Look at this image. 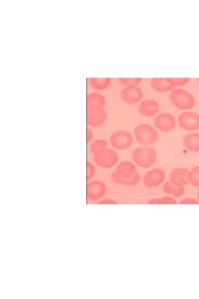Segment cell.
Returning a JSON list of instances; mask_svg holds the SVG:
<instances>
[{"mask_svg":"<svg viewBox=\"0 0 199 299\" xmlns=\"http://www.w3.org/2000/svg\"><path fill=\"white\" fill-rule=\"evenodd\" d=\"M105 184L99 181L89 183L87 186V197L89 200L94 201L102 197L106 193Z\"/></svg>","mask_w":199,"mask_h":299,"instance_id":"8fae6325","label":"cell"},{"mask_svg":"<svg viewBox=\"0 0 199 299\" xmlns=\"http://www.w3.org/2000/svg\"><path fill=\"white\" fill-rule=\"evenodd\" d=\"M163 191L176 197H180L183 195L185 188L183 186H177L171 182H168L163 186Z\"/></svg>","mask_w":199,"mask_h":299,"instance_id":"ac0fdd59","label":"cell"},{"mask_svg":"<svg viewBox=\"0 0 199 299\" xmlns=\"http://www.w3.org/2000/svg\"><path fill=\"white\" fill-rule=\"evenodd\" d=\"M119 82L126 87L129 86H136L141 83L142 78H117Z\"/></svg>","mask_w":199,"mask_h":299,"instance_id":"603a6c76","label":"cell"},{"mask_svg":"<svg viewBox=\"0 0 199 299\" xmlns=\"http://www.w3.org/2000/svg\"><path fill=\"white\" fill-rule=\"evenodd\" d=\"M111 180L113 182L117 184L128 186V187H133V186H135L139 183L140 176L137 172L132 178L126 179H121L114 173L111 175Z\"/></svg>","mask_w":199,"mask_h":299,"instance_id":"d6986e66","label":"cell"},{"mask_svg":"<svg viewBox=\"0 0 199 299\" xmlns=\"http://www.w3.org/2000/svg\"><path fill=\"white\" fill-rule=\"evenodd\" d=\"M117 203L111 199H105L99 202V204H116Z\"/></svg>","mask_w":199,"mask_h":299,"instance_id":"f1b7e54d","label":"cell"},{"mask_svg":"<svg viewBox=\"0 0 199 299\" xmlns=\"http://www.w3.org/2000/svg\"><path fill=\"white\" fill-rule=\"evenodd\" d=\"M167 81L170 85L174 86H183L186 85L189 81L190 78H166Z\"/></svg>","mask_w":199,"mask_h":299,"instance_id":"d4e9b609","label":"cell"},{"mask_svg":"<svg viewBox=\"0 0 199 299\" xmlns=\"http://www.w3.org/2000/svg\"><path fill=\"white\" fill-rule=\"evenodd\" d=\"M154 124L162 132L168 133L174 129L176 121L174 117L169 113L161 112L154 120Z\"/></svg>","mask_w":199,"mask_h":299,"instance_id":"9c48e42d","label":"cell"},{"mask_svg":"<svg viewBox=\"0 0 199 299\" xmlns=\"http://www.w3.org/2000/svg\"><path fill=\"white\" fill-rule=\"evenodd\" d=\"M171 104L181 111L190 110L196 104V99L187 90L179 89L173 90L169 95Z\"/></svg>","mask_w":199,"mask_h":299,"instance_id":"7a4b0ae2","label":"cell"},{"mask_svg":"<svg viewBox=\"0 0 199 299\" xmlns=\"http://www.w3.org/2000/svg\"><path fill=\"white\" fill-rule=\"evenodd\" d=\"M183 146L189 151L199 152V134L196 132L184 136Z\"/></svg>","mask_w":199,"mask_h":299,"instance_id":"9a60e30c","label":"cell"},{"mask_svg":"<svg viewBox=\"0 0 199 299\" xmlns=\"http://www.w3.org/2000/svg\"><path fill=\"white\" fill-rule=\"evenodd\" d=\"M189 184L193 187H199V166L194 167L189 171Z\"/></svg>","mask_w":199,"mask_h":299,"instance_id":"7402d4cb","label":"cell"},{"mask_svg":"<svg viewBox=\"0 0 199 299\" xmlns=\"http://www.w3.org/2000/svg\"><path fill=\"white\" fill-rule=\"evenodd\" d=\"M90 87L96 90L106 89L111 84L110 78H89L88 79Z\"/></svg>","mask_w":199,"mask_h":299,"instance_id":"e0dca14e","label":"cell"},{"mask_svg":"<svg viewBox=\"0 0 199 299\" xmlns=\"http://www.w3.org/2000/svg\"><path fill=\"white\" fill-rule=\"evenodd\" d=\"M165 178V171L156 167L147 172L143 177V183L147 187H156L164 183Z\"/></svg>","mask_w":199,"mask_h":299,"instance_id":"ba28073f","label":"cell"},{"mask_svg":"<svg viewBox=\"0 0 199 299\" xmlns=\"http://www.w3.org/2000/svg\"><path fill=\"white\" fill-rule=\"evenodd\" d=\"M160 106L156 101L152 99L144 100L138 106L140 114L144 117H152L160 111Z\"/></svg>","mask_w":199,"mask_h":299,"instance_id":"7c38bea8","label":"cell"},{"mask_svg":"<svg viewBox=\"0 0 199 299\" xmlns=\"http://www.w3.org/2000/svg\"><path fill=\"white\" fill-rule=\"evenodd\" d=\"M110 141L111 146L115 149L125 150L132 146L133 139L129 131L121 130L111 135Z\"/></svg>","mask_w":199,"mask_h":299,"instance_id":"277c9868","label":"cell"},{"mask_svg":"<svg viewBox=\"0 0 199 299\" xmlns=\"http://www.w3.org/2000/svg\"><path fill=\"white\" fill-rule=\"evenodd\" d=\"M198 83L199 84V78L198 79Z\"/></svg>","mask_w":199,"mask_h":299,"instance_id":"4dcf8cb0","label":"cell"},{"mask_svg":"<svg viewBox=\"0 0 199 299\" xmlns=\"http://www.w3.org/2000/svg\"><path fill=\"white\" fill-rule=\"evenodd\" d=\"M189 171L183 167L173 170L169 175L170 182L177 186L184 187L189 184Z\"/></svg>","mask_w":199,"mask_h":299,"instance_id":"4fadbf2b","label":"cell"},{"mask_svg":"<svg viewBox=\"0 0 199 299\" xmlns=\"http://www.w3.org/2000/svg\"><path fill=\"white\" fill-rule=\"evenodd\" d=\"M107 116V112L103 108L98 106H87V121L89 126L97 128L102 125Z\"/></svg>","mask_w":199,"mask_h":299,"instance_id":"8992f818","label":"cell"},{"mask_svg":"<svg viewBox=\"0 0 199 299\" xmlns=\"http://www.w3.org/2000/svg\"><path fill=\"white\" fill-rule=\"evenodd\" d=\"M198 198L199 199V191H198Z\"/></svg>","mask_w":199,"mask_h":299,"instance_id":"f546056e","label":"cell"},{"mask_svg":"<svg viewBox=\"0 0 199 299\" xmlns=\"http://www.w3.org/2000/svg\"><path fill=\"white\" fill-rule=\"evenodd\" d=\"M106 104V99L102 95L98 93H90L87 96V106H98L103 108Z\"/></svg>","mask_w":199,"mask_h":299,"instance_id":"ffe728a7","label":"cell"},{"mask_svg":"<svg viewBox=\"0 0 199 299\" xmlns=\"http://www.w3.org/2000/svg\"><path fill=\"white\" fill-rule=\"evenodd\" d=\"M180 204H189V205H198L199 203L198 201L196 200V199L191 198V197H187L182 199V201L180 202Z\"/></svg>","mask_w":199,"mask_h":299,"instance_id":"4316f807","label":"cell"},{"mask_svg":"<svg viewBox=\"0 0 199 299\" xmlns=\"http://www.w3.org/2000/svg\"><path fill=\"white\" fill-rule=\"evenodd\" d=\"M108 147V142L106 140L98 139L94 141L90 145V150L94 155L102 150L103 149H107Z\"/></svg>","mask_w":199,"mask_h":299,"instance_id":"44dd1931","label":"cell"},{"mask_svg":"<svg viewBox=\"0 0 199 299\" xmlns=\"http://www.w3.org/2000/svg\"><path fill=\"white\" fill-rule=\"evenodd\" d=\"M120 97L123 102L128 104H135L141 101L143 93L137 86H129L121 90Z\"/></svg>","mask_w":199,"mask_h":299,"instance_id":"30bf717a","label":"cell"},{"mask_svg":"<svg viewBox=\"0 0 199 299\" xmlns=\"http://www.w3.org/2000/svg\"><path fill=\"white\" fill-rule=\"evenodd\" d=\"M96 174V169L92 163L88 162L87 164V179L90 180L93 178Z\"/></svg>","mask_w":199,"mask_h":299,"instance_id":"484cf974","label":"cell"},{"mask_svg":"<svg viewBox=\"0 0 199 299\" xmlns=\"http://www.w3.org/2000/svg\"><path fill=\"white\" fill-rule=\"evenodd\" d=\"M180 128L186 131H195L199 129V114L192 112L181 113L178 117Z\"/></svg>","mask_w":199,"mask_h":299,"instance_id":"52a82bcc","label":"cell"},{"mask_svg":"<svg viewBox=\"0 0 199 299\" xmlns=\"http://www.w3.org/2000/svg\"><path fill=\"white\" fill-rule=\"evenodd\" d=\"M119 160V155L114 150L105 149L98 152L94 156V161L102 168H111Z\"/></svg>","mask_w":199,"mask_h":299,"instance_id":"5b68a950","label":"cell"},{"mask_svg":"<svg viewBox=\"0 0 199 299\" xmlns=\"http://www.w3.org/2000/svg\"><path fill=\"white\" fill-rule=\"evenodd\" d=\"M134 135L136 141L145 146L156 143L158 139L157 130L152 126L146 124L137 126L134 130Z\"/></svg>","mask_w":199,"mask_h":299,"instance_id":"3957f363","label":"cell"},{"mask_svg":"<svg viewBox=\"0 0 199 299\" xmlns=\"http://www.w3.org/2000/svg\"><path fill=\"white\" fill-rule=\"evenodd\" d=\"M114 173L119 178L126 179L132 178L137 171L132 162L125 161L120 163Z\"/></svg>","mask_w":199,"mask_h":299,"instance_id":"5bb4252c","label":"cell"},{"mask_svg":"<svg viewBox=\"0 0 199 299\" xmlns=\"http://www.w3.org/2000/svg\"><path fill=\"white\" fill-rule=\"evenodd\" d=\"M148 203L156 204V205H159V204H171V205H174V204H176V202L172 197L164 196L160 198L152 199L148 202Z\"/></svg>","mask_w":199,"mask_h":299,"instance_id":"cb8c5ba5","label":"cell"},{"mask_svg":"<svg viewBox=\"0 0 199 299\" xmlns=\"http://www.w3.org/2000/svg\"><path fill=\"white\" fill-rule=\"evenodd\" d=\"M132 159L139 167L149 168L157 160V153L155 149L148 147H138L134 149Z\"/></svg>","mask_w":199,"mask_h":299,"instance_id":"6da1fadb","label":"cell"},{"mask_svg":"<svg viewBox=\"0 0 199 299\" xmlns=\"http://www.w3.org/2000/svg\"><path fill=\"white\" fill-rule=\"evenodd\" d=\"M152 88L158 93H164L174 90V87L167 81L166 78H154L151 79Z\"/></svg>","mask_w":199,"mask_h":299,"instance_id":"2e32d148","label":"cell"},{"mask_svg":"<svg viewBox=\"0 0 199 299\" xmlns=\"http://www.w3.org/2000/svg\"><path fill=\"white\" fill-rule=\"evenodd\" d=\"M87 142L88 143L91 142L92 140L93 139L94 134L91 129L88 128L87 129Z\"/></svg>","mask_w":199,"mask_h":299,"instance_id":"83f0119b","label":"cell"}]
</instances>
